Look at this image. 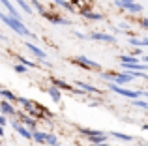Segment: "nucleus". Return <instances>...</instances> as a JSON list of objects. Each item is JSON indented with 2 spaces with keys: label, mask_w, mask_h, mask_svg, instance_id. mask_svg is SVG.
I'll use <instances>...</instances> for the list:
<instances>
[{
  "label": "nucleus",
  "mask_w": 148,
  "mask_h": 146,
  "mask_svg": "<svg viewBox=\"0 0 148 146\" xmlns=\"http://www.w3.org/2000/svg\"><path fill=\"white\" fill-rule=\"evenodd\" d=\"M130 45H133V47H148V38H143V40H139L137 36L130 38Z\"/></svg>",
  "instance_id": "obj_24"
},
{
  "label": "nucleus",
  "mask_w": 148,
  "mask_h": 146,
  "mask_svg": "<svg viewBox=\"0 0 148 146\" xmlns=\"http://www.w3.org/2000/svg\"><path fill=\"white\" fill-rule=\"evenodd\" d=\"M4 135H6V131H4V128L0 126V139H4Z\"/></svg>",
  "instance_id": "obj_34"
},
{
  "label": "nucleus",
  "mask_w": 148,
  "mask_h": 146,
  "mask_svg": "<svg viewBox=\"0 0 148 146\" xmlns=\"http://www.w3.org/2000/svg\"><path fill=\"white\" fill-rule=\"evenodd\" d=\"M45 19H47L49 23H53V25H58V26H71V19H66V17H62V15H58V13H53V11H45V15H43Z\"/></svg>",
  "instance_id": "obj_6"
},
{
  "label": "nucleus",
  "mask_w": 148,
  "mask_h": 146,
  "mask_svg": "<svg viewBox=\"0 0 148 146\" xmlns=\"http://www.w3.org/2000/svg\"><path fill=\"white\" fill-rule=\"evenodd\" d=\"M13 4H17V10L23 11V13H26V15H32L34 13V10L30 8L28 0H13Z\"/></svg>",
  "instance_id": "obj_17"
},
{
  "label": "nucleus",
  "mask_w": 148,
  "mask_h": 146,
  "mask_svg": "<svg viewBox=\"0 0 148 146\" xmlns=\"http://www.w3.org/2000/svg\"><path fill=\"white\" fill-rule=\"evenodd\" d=\"M28 4H30V8H32L34 11H38L40 15H45V11H47V10H45V6L40 2V0H28Z\"/></svg>",
  "instance_id": "obj_22"
},
{
  "label": "nucleus",
  "mask_w": 148,
  "mask_h": 146,
  "mask_svg": "<svg viewBox=\"0 0 148 146\" xmlns=\"http://www.w3.org/2000/svg\"><path fill=\"white\" fill-rule=\"evenodd\" d=\"M0 98L10 101V103H13V105L17 103V94H13V92L8 90V88H0Z\"/></svg>",
  "instance_id": "obj_18"
},
{
  "label": "nucleus",
  "mask_w": 148,
  "mask_h": 146,
  "mask_svg": "<svg viewBox=\"0 0 148 146\" xmlns=\"http://www.w3.org/2000/svg\"><path fill=\"white\" fill-rule=\"evenodd\" d=\"M141 55H143V51H141V49H133V51H131V56H137V58H139Z\"/></svg>",
  "instance_id": "obj_33"
},
{
  "label": "nucleus",
  "mask_w": 148,
  "mask_h": 146,
  "mask_svg": "<svg viewBox=\"0 0 148 146\" xmlns=\"http://www.w3.org/2000/svg\"><path fill=\"white\" fill-rule=\"evenodd\" d=\"M0 146H2V144H0Z\"/></svg>",
  "instance_id": "obj_41"
},
{
  "label": "nucleus",
  "mask_w": 148,
  "mask_h": 146,
  "mask_svg": "<svg viewBox=\"0 0 148 146\" xmlns=\"http://www.w3.org/2000/svg\"><path fill=\"white\" fill-rule=\"evenodd\" d=\"M45 137H47V133H43V131H34L32 133V141L38 144H45Z\"/></svg>",
  "instance_id": "obj_26"
},
{
  "label": "nucleus",
  "mask_w": 148,
  "mask_h": 146,
  "mask_svg": "<svg viewBox=\"0 0 148 146\" xmlns=\"http://www.w3.org/2000/svg\"><path fill=\"white\" fill-rule=\"evenodd\" d=\"M75 34V38H79V40H88V34H81V32H73Z\"/></svg>",
  "instance_id": "obj_32"
},
{
  "label": "nucleus",
  "mask_w": 148,
  "mask_h": 146,
  "mask_svg": "<svg viewBox=\"0 0 148 146\" xmlns=\"http://www.w3.org/2000/svg\"><path fill=\"white\" fill-rule=\"evenodd\" d=\"M114 75H116L114 71H101V79L107 81V83H112V81H114Z\"/></svg>",
  "instance_id": "obj_28"
},
{
  "label": "nucleus",
  "mask_w": 148,
  "mask_h": 146,
  "mask_svg": "<svg viewBox=\"0 0 148 146\" xmlns=\"http://www.w3.org/2000/svg\"><path fill=\"white\" fill-rule=\"evenodd\" d=\"M88 40L94 41H105V43H116V36L114 34H107V32H90Z\"/></svg>",
  "instance_id": "obj_11"
},
{
  "label": "nucleus",
  "mask_w": 148,
  "mask_h": 146,
  "mask_svg": "<svg viewBox=\"0 0 148 146\" xmlns=\"http://www.w3.org/2000/svg\"><path fill=\"white\" fill-rule=\"evenodd\" d=\"M139 25H141L145 30H148V19H139Z\"/></svg>",
  "instance_id": "obj_31"
},
{
  "label": "nucleus",
  "mask_w": 148,
  "mask_h": 146,
  "mask_svg": "<svg viewBox=\"0 0 148 146\" xmlns=\"http://www.w3.org/2000/svg\"><path fill=\"white\" fill-rule=\"evenodd\" d=\"M137 146H148V144H145V143H139V144H137Z\"/></svg>",
  "instance_id": "obj_39"
},
{
  "label": "nucleus",
  "mask_w": 148,
  "mask_h": 146,
  "mask_svg": "<svg viewBox=\"0 0 148 146\" xmlns=\"http://www.w3.org/2000/svg\"><path fill=\"white\" fill-rule=\"evenodd\" d=\"M0 88H2V86H0Z\"/></svg>",
  "instance_id": "obj_42"
},
{
  "label": "nucleus",
  "mask_w": 148,
  "mask_h": 146,
  "mask_svg": "<svg viewBox=\"0 0 148 146\" xmlns=\"http://www.w3.org/2000/svg\"><path fill=\"white\" fill-rule=\"evenodd\" d=\"M10 126L15 129V133H19V135L23 137V139H26V141H32V131H28V129L25 128V126L21 124V122L17 120V118H13V120H10Z\"/></svg>",
  "instance_id": "obj_10"
},
{
  "label": "nucleus",
  "mask_w": 148,
  "mask_h": 146,
  "mask_svg": "<svg viewBox=\"0 0 148 146\" xmlns=\"http://www.w3.org/2000/svg\"><path fill=\"white\" fill-rule=\"evenodd\" d=\"M17 120L21 122V124L25 126L28 131H32V133H34V131H38V120H34L32 116H28L25 111H21V109L17 111Z\"/></svg>",
  "instance_id": "obj_4"
},
{
  "label": "nucleus",
  "mask_w": 148,
  "mask_h": 146,
  "mask_svg": "<svg viewBox=\"0 0 148 146\" xmlns=\"http://www.w3.org/2000/svg\"><path fill=\"white\" fill-rule=\"evenodd\" d=\"M49 83L53 84V86H56L58 90H66V92H73V84L71 83H68V81H64V79H58V77H49Z\"/></svg>",
  "instance_id": "obj_12"
},
{
  "label": "nucleus",
  "mask_w": 148,
  "mask_h": 146,
  "mask_svg": "<svg viewBox=\"0 0 148 146\" xmlns=\"http://www.w3.org/2000/svg\"><path fill=\"white\" fill-rule=\"evenodd\" d=\"M98 146H111L109 143H101V144H98Z\"/></svg>",
  "instance_id": "obj_37"
},
{
  "label": "nucleus",
  "mask_w": 148,
  "mask_h": 146,
  "mask_svg": "<svg viewBox=\"0 0 148 146\" xmlns=\"http://www.w3.org/2000/svg\"><path fill=\"white\" fill-rule=\"evenodd\" d=\"M25 47H26V51H28L32 56H36L40 62H47V60H49L47 58V53H45L43 49H40L36 43H32V41H25Z\"/></svg>",
  "instance_id": "obj_5"
},
{
  "label": "nucleus",
  "mask_w": 148,
  "mask_h": 146,
  "mask_svg": "<svg viewBox=\"0 0 148 146\" xmlns=\"http://www.w3.org/2000/svg\"><path fill=\"white\" fill-rule=\"evenodd\" d=\"M107 86H109V90H111V92H114V94L122 96V98L131 99V101H135V99H141V98H143V92H139V90H127V88L116 86V84H112V83H107Z\"/></svg>",
  "instance_id": "obj_2"
},
{
  "label": "nucleus",
  "mask_w": 148,
  "mask_h": 146,
  "mask_svg": "<svg viewBox=\"0 0 148 146\" xmlns=\"http://www.w3.org/2000/svg\"><path fill=\"white\" fill-rule=\"evenodd\" d=\"M143 60H145V64H148V55H146V56H143Z\"/></svg>",
  "instance_id": "obj_36"
},
{
  "label": "nucleus",
  "mask_w": 148,
  "mask_h": 146,
  "mask_svg": "<svg viewBox=\"0 0 148 146\" xmlns=\"http://www.w3.org/2000/svg\"><path fill=\"white\" fill-rule=\"evenodd\" d=\"M143 129H145V131H148V124H143Z\"/></svg>",
  "instance_id": "obj_35"
},
{
  "label": "nucleus",
  "mask_w": 148,
  "mask_h": 146,
  "mask_svg": "<svg viewBox=\"0 0 148 146\" xmlns=\"http://www.w3.org/2000/svg\"><path fill=\"white\" fill-rule=\"evenodd\" d=\"M143 98H148V92H143Z\"/></svg>",
  "instance_id": "obj_38"
},
{
  "label": "nucleus",
  "mask_w": 148,
  "mask_h": 146,
  "mask_svg": "<svg viewBox=\"0 0 148 146\" xmlns=\"http://www.w3.org/2000/svg\"><path fill=\"white\" fill-rule=\"evenodd\" d=\"M131 81H133V77H131L127 71H124V73H116V75H114V81H112V84H116V86H124V84L131 83Z\"/></svg>",
  "instance_id": "obj_14"
},
{
  "label": "nucleus",
  "mask_w": 148,
  "mask_h": 146,
  "mask_svg": "<svg viewBox=\"0 0 148 146\" xmlns=\"http://www.w3.org/2000/svg\"><path fill=\"white\" fill-rule=\"evenodd\" d=\"M17 111L19 109H15L13 103L6 101V99H0V114L8 116L10 120H13V118H17Z\"/></svg>",
  "instance_id": "obj_9"
},
{
  "label": "nucleus",
  "mask_w": 148,
  "mask_h": 146,
  "mask_svg": "<svg viewBox=\"0 0 148 146\" xmlns=\"http://www.w3.org/2000/svg\"><path fill=\"white\" fill-rule=\"evenodd\" d=\"M8 120H10L8 116H4V114H0V126H2V128H4V126H8V124H10Z\"/></svg>",
  "instance_id": "obj_30"
},
{
  "label": "nucleus",
  "mask_w": 148,
  "mask_h": 146,
  "mask_svg": "<svg viewBox=\"0 0 148 146\" xmlns=\"http://www.w3.org/2000/svg\"><path fill=\"white\" fill-rule=\"evenodd\" d=\"M15 58H17V64H23L26 70H38V68H40V64H38V62L28 60V58H25V56H21V55H15Z\"/></svg>",
  "instance_id": "obj_15"
},
{
  "label": "nucleus",
  "mask_w": 148,
  "mask_h": 146,
  "mask_svg": "<svg viewBox=\"0 0 148 146\" xmlns=\"http://www.w3.org/2000/svg\"><path fill=\"white\" fill-rule=\"evenodd\" d=\"M124 2H135V0H124Z\"/></svg>",
  "instance_id": "obj_40"
},
{
  "label": "nucleus",
  "mask_w": 148,
  "mask_h": 146,
  "mask_svg": "<svg viewBox=\"0 0 148 146\" xmlns=\"http://www.w3.org/2000/svg\"><path fill=\"white\" fill-rule=\"evenodd\" d=\"M47 94H49V98L53 99L54 103H62V92L58 90L56 86H53V84H49V86H47Z\"/></svg>",
  "instance_id": "obj_16"
},
{
  "label": "nucleus",
  "mask_w": 148,
  "mask_h": 146,
  "mask_svg": "<svg viewBox=\"0 0 148 146\" xmlns=\"http://www.w3.org/2000/svg\"><path fill=\"white\" fill-rule=\"evenodd\" d=\"M79 13L83 15L84 19H88V21H101V19H103L101 13H96V11H90V10H79Z\"/></svg>",
  "instance_id": "obj_19"
},
{
  "label": "nucleus",
  "mask_w": 148,
  "mask_h": 146,
  "mask_svg": "<svg viewBox=\"0 0 148 146\" xmlns=\"http://www.w3.org/2000/svg\"><path fill=\"white\" fill-rule=\"evenodd\" d=\"M45 144H49V146H60L58 137L54 135V133H47V137H45Z\"/></svg>",
  "instance_id": "obj_27"
},
{
  "label": "nucleus",
  "mask_w": 148,
  "mask_h": 146,
  "mask_svg": "<svg viewBox=\"0 0 148 146\" xmlns=\"http://www.w3.org/2000/svg\"><path fill=\"white\" fill-rule=\"evenodd\" d=\"M114 6L120 8V10H126L130 13H141L145 8L143 4H137V2H124V0H114Z\"/></svg>",
  "instance_id": "obj_8"
},
{
  "label": "nucleus",
  "mask_w": 148,
  "mask_h": 146,
  "mask_svg": "<svg viewBox=\"0 0 148 146\" xmlns=\"http://www.w3.org/2000/svg\"><path fill=\"white\" fill-rule=\"evenodd\" d=\"M71 62L75 64V66L83 68V70H88V71H99V73H101V64L94 62V60H90L88 56H84V55H79V56H75V58H71Z\"/></svg>",
  "instance_id": "obj_3"
},
{
  "label": "nucleus",
  "mask_w": 148,
  "mask_h": 146,
  "mask_svg": "<svg viewBox=\"0 0 148 146\" xmlns=\"http://www.w3.org/2000/svg\"><path fill=\"white\" fill-rule=\"evenodd\" d=\"M13 70L17 71V73H26V71H28L25 66H23V64H13Z\"/></svg>",
  "instance_id": "obj_29"
},
{
  "label": "nucleus",
  "mask_w": 148,
  "mask_h": 146,
  "mask_svg": "<svg viewBox=\"0 0 148 146\" xmlns=\"http://www.w3.org/2000/svg\"><path fill=\"white\" fill-rule=\"evenodd\" d=\"M0 4L4 6V10H6V13L10 15V17H13V19H17V21H23V23H25L23 13L17 10V6H15L13 2H10V0H0Z\"/></svg>",
  "instance_id": "obj_7"
},
{
  "label": "nucleus",
  "mask_w": 148,
  "mask_h": 146,
  "mask_svg": "<svg viewBox=\"0 0 148 146\" xmlns=\"http://www.w3.org/2000/svg\"><path fill=\"white\" fill-rule=\"evenodd\" d=\"M53 2L56 4L58 8H62V10L69 11V13H75V11H77V8L71 6V2H69V0H53Z\"/></svg>",
  "instance_id": "obj_21"
},
{
  "label": "nucleus",
  "mask_w": 148,
  "mask_h": 146,
  "mask_svg": "<svg viewBox=\"0 0 148 146\" xmlns=\"http://www.w3.org/2000/svg\"><path fill=\"white\" fill-rule=\"evenodd\" d=\"M120 62L131 66V64H139V58L137 56H131V55H120Z\"/></svg>",
  "instance_id": "obj_25"
},
{
  "label": "nucleus",
  "mask_w": 148,
  "mask_h": 146,
  "mask_svg": "<svg viewBox=\"0 0 148 146\" xmlns=\"http://www.w3.org/2000/svg\"><path fill=\"white\" fill-rule=\"evenodd\" d=\"M0 21H2L4 25H6V26H8V28H10L13 34H17V36H23V38H32V41H36V40H38V36L30 32V28H28V26H26L23 21H17V19L10 17V15H8L6 11H2V10H0Z\"/></svg>",
  "instance_id": "obj_1"
},
{
  "label": "nucleus",
  "mask_w": 148,
  "mask_h": 146,
  "mask_svg": "<svg viewBox=\"0 0 148 146\" xmlns=\"http://www.w3.org/2000/svg\"><path fill=\"white\" fill-rule=\"evenodd\" d=\"M73 86L75 88H81L83 92H86V94H101V90L98 86H94V84H90V83H84V81H75L73 83Z\"/></svg>",
  "instance_id": "obj_13"
},
{
  "label": "nucleus",
  "mask_w": 148,
  "mask_h": 146,
  "mask_svg": "<svg viewBox=\"0 0 148 146\" xmlns=\"http://www.w3.org/2000/svg\"><path fill=\"white\" fill-rule=\"evenodd\" d=\"M109 135L114 137V139H118V141H124V143H131V141H133L131 135H127V133H120V131H111Z\"/></svg>",
  "instance_id": "obj_23"
},
{
  "label": "nucleus",
  "mask_w": 148,
  "mask_h": 146,
  "mask_svg": "<svg viewBox=\"0 0 148 146\" xmlns=\"http://www.w3.org/2000/svg\"><path fill=\"white\" fill-rule=\"evenodd\" d=\"M79 129V133H83L84 137H88V139H92V137H99L103 135L105 131H99V129H92V128H77Z\"/></svg>",
  "instance_id": "obj_20"
}]
</instances>
